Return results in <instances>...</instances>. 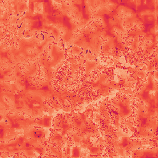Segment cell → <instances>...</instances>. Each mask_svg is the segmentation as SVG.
<instances>
[{"mask_svg":"<svg viewBox=\"0 0 158 158\" xmlns=\"http://www.w3.org/2000/svg\"><path fill=\"white\" fill-rule=\"evenodd\" d=\"M99 38L96 34L91 31L86 32L80 38L77 39V45H79L83 48H88L93 51H98L99 46Z\"/></svg>","mask_w":158,"mask_h":158,"instance_id":"6","label":"cell"},{"mask_svg":"<svg viewBox=\"0 0 158 158\" xmlns=\"http://www.w3.org/2000/svg\"><path fill=\"white\" fill-rule=\"evenodd\" d=\"M51 116L44 115L43 117L36 119L35 125L42 128H49L51 125Z\"/></svg>","mask_w":158,"mask_h":158,"instance_id":"8","label":"cell"},{"mask_svg":"<svg viewBox=\"0 0 158 158\" xmlns=\"http://www.w3.org/2000/svg\"><path fill=\"white\" fill-rule=\"evenodd\" d=\"M152 116H154V115L139 104L137 113L138 132L143 137H151L154 134L156 122L154 121Z\"/></svg>","mask_w":158,"mask_h":158,"instance_id":"3","label":"cell"},{"mask_svg":"<svg viewBox=\"0 0 158 158\" xmlns=\"http://www.w3.org/2000/svg\"><path fill=\"white\" fill-rule=\"evenodd\" d=\"M136 96L148 106V110L150 113L152 115L156 113L157 89L154 80L151 77H149L147 83H145L143 88L136 94Z\"/></svg>","mask_w":158,"mask_h":158,"instance_id":"2","label":"cell"},{"mask_svg":"<svg viewBox=\"0 0 158 158\" xmlns=\"http://www.w3.org/2000/svg\"><path fill=\"white\" fill-rule=\"evenodd\" d=\"M118 108V112L121 118H125L131 113V109L129 106V101L127 99L119 100L114 104Z\"/></svg>","mask_w":158,"mask_h":158,"instance_id":"7","label":"cell"},{"mask_svg":"<svg viewBox=\"0 0 158 158\" xmlns=\"http://www.w3.org/2000/svg\"><path fill=\"white\" fill-rule=\"evenodd\" d=\"M64 56V52L57 46L53 45L51 47L48 55L45 56V57H44L43 60L44 63L43 65L47 69H49L59 64L60 61L62 60Z\"/></svg>","mask_w":158,"mask_h":158,"instance_id":"5","label":"cell"},{"mask_svg":"<svg viewBox=\"0 0 158 158\" xmlns=\"http://www.w3.org/2000/svg\"><path fill=\"white\" fill-rule=\"evenodd\" d=\"M133 154H135L134 155V157H155L156 151L154 150H151V149H147V150H136L133 151Z\"/></svg>","mask_w":158,"mask_h":158,"instance_id":"9","label":"cell"},{"mask_svg":"<svg viewBox=\"0 0 158 158\" xmlns=\"http://www.w3.org/2000/svg\"><path fill=\"white\" fill-rule=\"evenodd\" d=\"M1 149L12 153L23 152L28 156H35V152H36L38 154H44L45 152V148L43 145L35 144L24 135L4 144L2 143Z\"/></svg>","mask_w":158,"mask_h":158,"instance_id":"1","label":"cell"},{"mask_svg":"<svg viewBox=\"0 0 158 158\" xmlns=\"http://www.w3.org/2000/svg\"><path fill=\"white\" fill-rule=\"evenodd\" d=\"M48 130L42 127H32L27 129L24 136L30 140L39 145H43V143L48 138Z\"/></svg>","mask_w":158,"mask_h":158,"instance_id":"4","label":"cell"}]
</instances>
